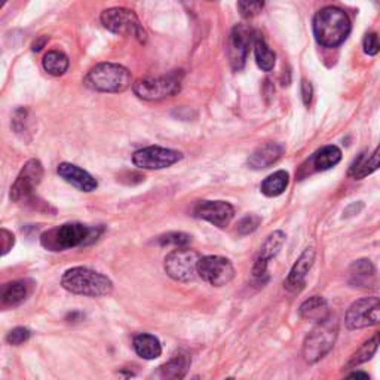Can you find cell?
<instances>
[{"mask_svg": "<svg viewBox=\"0 0 380 380\" xmlns=\"http://www.w3.org/2000/svg\"><path fill=\"white\" fill-rule=\"evenodd\" d=\"M315 261V250L314 248H306L303 254L299 257V260L294 263L293 269H291L290 275L286 281V288L288 291H293V293H299V291L305 287L306 284V277L309 270Z\"/></svg>", "mask_w": 380, "mask_h": 380, "instance_id": "17", "label": "cell"}, {"mask_svg": "<svg viewBox=\"0 0 380 380\" xmlns=\"http://www.w3.org/2000/svg\"><path fill=\"white\" fill-rule=\"evenodd\" d=\"M380 51V37L376 33H370L364 37V52L367 55H376Z\"/></svg>", "mask_w": 380, "mask_h": 380, "instance_id": "34", "label": "cell"}, {"mask_svg": "<svg viewBox=\"0 0 380 380\" xmlns=\"http://www.w3.org/2000/svg\"><path fill=\"white\" fill-rule=\"evenodd\" d=\"M210 2H212V0H210Z\"/></svg>", "mask_w": 380, "mask_h": 380, "instance_id": "41", "label": "cell"}, {"mask_svg": "<svg viewBox=\"0 0 380 380\" xmlns=\"http://www.w3.org/2000/svg\"><path fill=\"white\" fill-rule=\"evenodd\" d=\"M193 216L217 228H226L235 216V210L225 201H202L193 208Z\"/></svg>", "mask_w": 380, "mask_h": 380, "instance_id": "14", "label": "cell"}, {"mask_svg": "<svg viewBox=\"0 0 380 380\" xmlns=\"http://www.w3.org/2000/svg\"><path fill=\"white\" fill-rule=\"evenodd\" d=\"M376 2H377V3H379V5H380V0H376Z\"/></svg>", "mask_w": 380, "mask_h": 380, "instance_id": "40", "label": "cell"}, {"mask_svg": "<svg viewBox=\"0 0 380 380\" xmlns=\"http://www.w3.org/2000/svg\"><path fill=\"white\" fill-rule=\"evenodd\" d=\"M134 349L139 357L144 359H156L162 354V346L158 337L152 334H139L134 337Z\"/></svg>", "mask_w": 380, "mask_h": 380, "instance_id": "22", "label": "cell"}, {"mask_svg": "<svg viewBox=\"0 0 380 380\" xmlns=\"http://www.w3.org/2000/svg\"><path fill=\"white\" fill-rule=\"evenodd\" d=\"M69 58L60 51H50L43 57V69L52 76H61L69 69Z\"/></svg>", "mask_w": 380, "mask_h": 380, "instance_id": "29", "label": "cell"}, {"mask_svg": "<svg viewBox=\"0 0 380 380\" xmlns=\"http://www.w3.org/2000/svg\"><path fill=\"white\" fill-rule=\"evenodd\" d=\"M290 183V175L287 171H277L274 174H270L265 181L261 183V193L266 194L269 198H275L279 197L286 192Z\"/></svg>", "mask_w": 380, "mask_h": 380, "instance_id": "24", "label": "cell"}, {"mask_svg": "<svg viewBox=\"0 0 380 380\" xmlns=\"http://www.w3.org/2000/svg\"><path fill=\"white\" fill-rule=\"evenodd\" d=\"M376 269L373 263L361 259L354 261L349 268V284L357 288H373L376 286Z\"/></svg>", "mask_w": 380, "mask_h": 380, "instance_id": "18", "label": "cell"}, {"mask_svg": "<svg viewBox=\"0 0 380 380\" xmlns=\"http://www.w3.org/2000/svg\"><path fill=\"white\" fill-rule=\"evenodd\" d=\"M57 172L64 181L70 183L72 186L77 188L82 192L90 193L99 188V183H97V180L92 177V175L90 172H86L85 170L77 167V165L63 162L58 165Z\"/></svg>", "mask_w": 380, "mask_h": 380, "instance_id": "16", "label": "cell"}, {"mask_svg": "<svg viewBox=\"0 0 380 380\" xmlns=\"http://www.w3.org/2000/svg\"><path fill=\"white\" fill-rule=\"evenodd\" d=\"M101 229L90 228L81 223H67L42 233L41 243L48 251H64L90 243L100 237Z\"/></svg>", "mask_w": 380, "mask_h": 380, "instance_id": "2", "label": "cell"}, {"mask_svg": "<svg viewBox=\"0 0 380 380\" xmlns=\"http://www.w3.org/2000/svg\"><path fill=\"white\" fill-rule=\"evenodd\" d=\"M0 241H2V256H5L12 250L15 243V237L9 230L2 229L0 230Z\"/></svg>", "mask_w": 380, "mask_h": 380, "instance_id": "35", "label": "cell"}, {"mask_svg": "<svg viewBox=\"0 0 380 380\" xmlns=\"http://www.w3.org/2000/svg\"><path fill=\"white\" fill-rule=\"evenodd\" d=\"M183 158V154L177 150L159 148V146H150L135 152L132 154V162L135 167L141 170H163L171 165L177 163Z\"/></svg>", "mask_w": 380, "mask_h": 380, "instance_id": "12", "label": "cell"}, {"mask_svg": "<svg viewBox=\"0 0 380 380\" xmlns=\"http://www.w3.org/2000/svg\"><path fill=\"white\" fill-rule=\"evenodd\" d=\"M284 242H286L284 232L277 230L274 233H270L260 248V254L254 263V268H252V278L263 282V278H266L268 263L278 254L282 246H284Z\"/></svg>", "mask_w": 380, "mask_h": 380, "instance_id": "15", "label": "cell"}, {"mask_svg": "<svg viewBox=\"0 0 380 380\" xmlns=\"http://www.w3.org/2000/svg\"><path fill=\"white\" fill-rule=\"evenodd\" d=\"M254 55H256L257 66L260 67L263 72H270L275 67L277 55L268 46V43L265 42V39L257 37L254 41Z\"/></svg>", "mask_w": 380, "mask_h": 380, "instance_id": "27", "label": "cell"}, {"mask_svg": "<svg viewBox=\"0 0 380 380\" xmlns=\"http://www.w3.org/2000/svg\"><path fill=\"white\" fill-rule=\"evenodd\" d=\"M261 219L257 217V216H247L246 219H242L239 223H238V232L241 233V235H248V233H252L254 232L259 225H260Z\"/></svg>", "mask_w": 380, "mask_h": 380, "instance_id": "33", "label": "cell"}, {"mask_svg": "<svg viewBox=\"0 0 380 380\" xmlns=\"http://www.w3.org/2000/svg\"><path fill=\"white\" fill-rule=\"evenodd\" d=\"M64 290L73 294L88 297L109 296L113 291V282L106 275L88 268H73L61 278Z\"/></svg>", "mask_w": 380, "mask_h": 380, "instance_id": "3", "label": "cell"}, {"mask_svg": "<svg viewBox=\"0 0 380 380\" xmlns=\"http://www.w3.org/2000/svg\"><path fill=\"white\" fill-rule=\"evenodd\" d=\"M181 76V72H172L159 77H144L132 85V90L141 100L159 101L180 92Z\"/></svg>", "mask_w": 380, "mask_h": 380, "instance_id": "6", "label": "cell"}, {"mask_svg": "<svg viewBox=\"0 0 380 380\" xmlns=\"http://www.w3.org/2000/svg\"><path fill=\"white\" fill-rule=\"evenodd\" d=\"M340 159H342V152H340L337 146H324L323 149L314 154V167L318 171H326L336 167Z\"/></svg>", "mask_w": 380, "mask_h": 380, "instance_id": "25", "label": "cell"}, {"mask_svg": "<svg viewBox=\"0 0 380 380\" xmlns=\"http://www.w3.org/2000/svg\"><path fill=\"white\" fill-rule=\"evenodd\" d=\"M256 41L252 36V30L247 26H235L228 39V57L232 69L239 72L246 66L247 57L250 52V45Z\"/></svg>", "mask_w": 380, "mask_h": 380, "instance_id": "13", "label": "cell"}, {"mask_svg": "<svg viewBox=\"0 0 380 380\" xmlns=\"http://www.w3.org/2000/svg\"><path fill=\"white\" fill-rule=\"evenodd\" d=\"M100 19L104 28H107V30L114 34L134 36L141 43L148 41V34H146L139 17L135 15L134 11H130V9H125V8L106 9V11L101 14Z\"/></svg>", "mask_w": 380, "mask_h": 380, "instance_id": "7", "label": "cell"}, {"mask_svg": "<svg viewBox=\"0 0 380 380\" xmlns=\"http://www.w3.org/2000/svg\"><path fill=\"white\" fill-rule=\"evenodd\" d=\"M85 85L99 92H123L132 83V76L128 69L121 64L101 63L88 72Z\"/></svg>", "mask_w": 380, "mask_h": 380, "instance_id": "4", "label": "cell"}, {"mask_svg": "<svg viewBox=\"0 0 380 380\" xmlns=\"http://www.w3.org/2000/svg\"><path fill=\"white\" fill-rule=\"evenodd\" d=\"M284 153V148L278 143H268L261 146L254 153L250 156L248 165L252 170H265L279 161Z\"/></svg>", "mask_w": 380, "mask_h": 380, "instance_id": "20", "label": "cell"}, {"mask_svg": "<svg viewBox=\"0 0 380 380\" xmlns=\"http://www.w3.org/2000/svg\"><path fill=\"white\" fill-rule=\"evenodd\" d=\"M189 366V358L186 355H179L172 358L167 364L161 366L154 376L159 379H183L188 373Z\"/></svg>", "mask_w": 380, "mask_h": 380, "instance_id": "23", "label": "cell"}, {"mask_svg": "<svg viewBox=\"0 0 380 380\" xmlns=\"http://www.w3.org/2000/svg\"><path fill=\"white\" fill-rule=\"evenodd\" d=\"M32 293V282L27 279H18L8 282L3 286L2 293H0V300H2V308H17L30 296Z\"/></svg>", "mask_w": 380, "mask_h": 380, "instance_id": "19", "label": "cell"}, {"mask_svg": "<svg viewBox=\"0 0 380 380\" xmlns=\"http://www.w3.org/2000/svg\"><path fill=\"white\" fill-rule=\"evenodd\" d=\"M339 334V324L331 315L318 323L308 334L303 343V357L308 363L314 364L323 359L333 349Z\"/></svg>", "mask_w": 380, "mask_h": 380, "instance_id": "5", "label": "cell"}, {"mask_svg": "<svg viewBox=\"0 0 380 380\" xmlns=\"http://www.w3.org/2000/svg\"><path fill=\"white\" fill-rule=\"evenodd\" d=\"M379 345H380V333L374 334L372 339H368L367 342L357 350V352L352 355V358L349 359L346 368L357 367L359 364L367 363L368 359H372V357L376 354Z\"/></svg>", "mask_w": 380, "mask_h": 380, "instance_id": "28", "label": "cell"}, {"mask_svg": "<svg viewBox=\"0 0 380 380\" xmlns=\"http://www.w3.org/2000/svg\"><path fill=\"white\" fill-rule=\"evenodd\" d=\"M349 377H364V379H367L368 374H367V373H363V372H355V373H352V374H349Z\"/></svg>", "mask_w": 380, "mask_h": 380, "instance_id": "38", "label": "cell"}, {"mask_svg": "<svg viewBox=\"0 0 380 380\" xmlns=\"http://www.w3.org/2000/svg\"><path fill=\"white\" fill-rule=\"evenodd\" d=\"M345 323L349 330L380 326V297H364L349 306Z\"/></svg>", "mask_w": 380, "mask_h": 380, "instance_id": "9", "label": "cell"}, {"mask_svg": "<svg viewBox=\"0 0 380 380\" xmlns=\"http://www.w3.org/2000/svg\"><path fill=\"white\" fill-rule=\"evenodd\" d=\"M380 168V144L377 146V149L372 153V156L370 158H364V156H361L355 163L354 167L350 168V175H352L354 179L357 180H361L364 177H367V175L373 174L376 170Z\"/></svg>", "mask_w": 380, "mask_h": 380, "instance_id": "26", "label": "cell"}, {"mask_svg": "<svg viewBox=\"0 0 380 380\" xmlns=\"http://www.w3.org/2000/svg\"><path fill=\"white\" fill-rule=\"evenodd\" d=\"M198 275L214 287L226 286L235 277V268L232 263L220 256L201 257L198 263Z\"/></svg>", "mask_w": 380, "mask_h": 380, "instance_id": "11", "label": "cell"}, {"mask_svg": "<svg viewBox=\"0 0 380 380\" xmlns=\"http://www.w3.org/2000/svg\"><path fill=\"white\" fill-rule=\"evenodd\" d=\"M30 330L26 327H17L12 331H9L6 336V342L12 346H19L26 343L28 339H30Z\"/></svg>", "mask_w": 380, "mask_h": 380, "instance_id": "32", "label": "cell"}, {"mask_svg": "<svg viewBox=\"0 0 380 380\" xmlns=\"http://www.w3.org/2000/svg\"><path fill=\"white\" fill-rule=\"evenodd\" d=\"M189 242H190V237L183 232H171V233H167V235L159 238V243L163 247L165 246H172L175 248L188 247Z\"/></svg>", "mask_w": 380, "mask_h": 380, "instance_id": "31", "label": "cell"}, {"mask_svg": "<svg viewBox=\"0 0 380 380\" xmlns=\"http://www.w3.org/2000/svg\"><path fill=\"white\" fill-rule=\"evenodd\" d=\"M8 2V0H2V3H0V5H2V6H5V3Z\"/></svg>", "mask_w": 380, "mask_h": 380, "instance_id": "39", "label": "cell"}, {"mask_svg": "<svg viewBox=\"0 0 380 380\" xmlns=\"http://www.w3.org/2000/svg\"><path fill=\"white\" fill-rule=\"evenodd\" d=\"M299 312L301 318L315 321V323H321V321H324L330 317V308L327 300L319 296H314L303 301V305L300 306Z\"/></svg>", "mask_w": 380, "mask_h": 380, "instance_id": "21", "label": "cell"}, {"mask_svg": "<svg viewBox=\"0 0 380 380\" xmlns=\"http://www.w3.org/2000/svg\"><path fill=\"white\" fill-rule=\"evenodd\" d=\"M312 95H314V90H312V85L308 81H301V99H303V103L306 106L310 104L312 101Z\"/></svg>", "mask_w": 380, "mask_h": 380, "instance_id": "36", "label": "cell"}, {"mask_svg": "<svg viewBox=\"0 0 380 380\" xmlns=\"http://www.w3.org/2000/svg\"><path fill=\"white\" fill-rule=\"evenodd\" d=\"M350 33V21L345 11L327 6L314 18V34L317 42L326 48L342 45Z\"/></svg>", "mask_w": 380, "mask_h": 380, "instance_id": "1", "label": "cell"}, {"mask_svg": "<svg viewBox=\"0 0 380 380\" xmlns=\"http://www.w3.org/2000/svg\"><path fill=\"white\" fill-rule=\"evenodd\" d=\"M48 42V36H42L41 39H39V41H36L34 43H33V51L34 52H39V51H41L42 50V48L45 46V43Z\"/></svg>", "mask_w": 380, "mask_h": 380, "instance_id": "37", "label": "cell"}, {"mask_svg": "<svg viewBox=\"0 0 380 380\" xmlns=\"http://www.w3.org/2000/svg\"><path fill=\"white\" fill-rule=\"evenodd\" d=\"M199 254L188 247H177L165 257V272L174 281L189 282L198 274Z\"/></svg>", "mask_w": 380, "mask_h": 380, "instance_id": "8", "label": "cell"}, {"mask_svg": "<svg viewBox=\"0 0 380 380\" xmlns=\"http://www.w3.org/2000/svg\"><path fill=\"white\" fill-rule=\"evenodd\" d=\"M266 5V0H238V9L243 18L259 15Z\"/></svg>", "mask_w": 380, "mask_h": 380, "instance_id": "30", "label": "cell"}, {"mask_svg": "<svg viewBox=\"0 0 380 380\" xmlns=\"http://www.w3.org/2000/svg\"><path fill=\"white\" fill-rule=\"evenodd\" d=\"M43 179V167L41 161L30 159L26 162L23 170L19 171L15 183L11 188V199L14 202H28L33 199L36 188Z\"/></svg>", "mask_w": 380, "mask_h": 380, "instance_id": "10", "label": "cell"}]
</instances>
